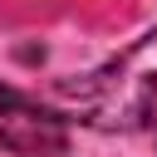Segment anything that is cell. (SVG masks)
Masks as SVG:
<instances>
[{"mask_svg": "<svg viewBox=\"0 0 157 157\" xmlns=\"http://www.w3.org/2000/svg\"><path fill=\"white\" fill-rule=\"evenodd\" d=\"M59 103L69 118L98 132H147L157 128V29L132 39L108 64L83 78L59 83Z\"/></svg>", "mask_w": 157, "mask_h": 157, "instance_id": "cell-1", "label": "cell"}, {"mask_svg": "<svg viewBox=\"0 0 157 157\" xmlns=\"http://www.w3.org/2000/svg\"><path fill=\"white\" fill-rule=\"evenodd\" d=\"M0 152H10V157H64L69 152V118L34 103L29 93L0 83Z\"/></svg>", "mask_w": 157, "mask_h": 157, "instance_id": "cell-2", "label": "cell"}]
</instances>
